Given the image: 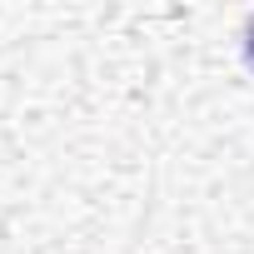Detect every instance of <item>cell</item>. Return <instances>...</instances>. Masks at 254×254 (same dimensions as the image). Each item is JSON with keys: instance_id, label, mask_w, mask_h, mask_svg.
I'll return each instance as SVG.
<instances>
[{"instance_id": "cell-1", "label": "cell", "mask_w": 254, "mask_h": 254, "mask_svg": "<svg viewBox=\"0 0 254 254\" xmlns=\"http://www.w3.org/2000/svg\"><path fill=\"white\" fill-rule=\"evenodd\" d=\"M244 65L254 70V15H249V25H244Z\"/></svg>"}]
</instances>
